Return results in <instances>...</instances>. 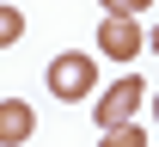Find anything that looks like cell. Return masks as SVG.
I'll return each instance as SVG.
<instances>
[{"instance_id":"6da1fadb","label":"cell","mask_w":159,"mask_h":147,"mask_svg":"<svg viewBox=\"0 0 159 147\" xmlns=\"http://www.w3.org/2000/svg\"><path fill=\"white\" fill-rule=\"evenodd\" d=\"M92 80H98V67H92V55H55L49 62V92H55L61 104H74V98H86L92 92Z\"/></svg>"},{"instance_id":"7a4b0ae2","label":"cell","mask_w":159,"mask_h":147,"mask_svg":"<svg viewBox=\"0 0 159 147\" xmlns=\"http://www.w3.org/2000/svg\"><path fill=\"white\" fill-rule=\"evenodd\" d=\"M141 25L135 19H116V12H104V25H98V55H110V62H135L141 55Z\"/></svg>"},{"instance_id":"3957f363","label":"cell","mask_w":159,"mask_h":147,"mask_svg":"<svg viewBox=\"0 0 159 147\" xmlns=\"http://www.w3.org/2000/svg\"><path fill=\"white\" fill-rule=\"evenodd\" d=\"M141 98H147V86H141L135 74H122V80H116V86H110V92L98 98V129H116V123H129Z\"/></svg>"},{"instance_id":"277c9868","label":"cell","mask_w":159,"mask_h":147,"mask_svg":"<svg viewBox=\"0 0 159 147\" xmlns=\"http://www.w3.org/2000/svg\"><path fill=\"white\" fill-rule=\"evenodd\" d=\"M37 135V110L25 98H0V147H25Z\"/></svg>"},{"instance_id":"5b68a950","label":"cell","mask_w":159,"mask_h":147,"mask_svg":"<svg viewBox=\"0 0 159 147\" xmlns=\"http://www.w3.org/2000/svg\"><path fill=\"white\" fill-rule=\"evenodd\" d=\"M19 37H25V12L19 6H0V49H12Z\"/></svg>"},{"instance_id":"8992f818","label":"cell","mask_w":159,"mask_h":147,"mask_svg":"<svg viewBox=\"0 0 159 147\" xmlns=\"http://www.w3.org/2000/svg\"><path fill=\"white\" fill-rule=\"evenodd\" d=\"M104 147H147V135L135 123H116V129H104Z\"/></svg>"},{"instance_id":"52a82bcc","label":"cell","mask_w":159,"mask_h":147,"mask_svg":"<svg viewBox=\"0 0 159 147\" xmlns=\"http://www.w3.org/2000/svg\"><path fill=\"white\" fill-rule=\"evenodd\" d=\"M153 0H104V12H116V19H135V12H147Z\"/></svg>"},{"instance_id":"ba28073f","label":"cell","mask_w":159,"mask_h":147,"mask_svg":"<svg viewBox=\"0 0 159 147\" xmlns=\"http://www.w3.org/2000/svg\"><path fill=\"white\" fill-rule=\"evenodd\" d=\"M147 49H153V55H159V31H153V37H147Z\"/></svg>"},{"instance_id":"9c48e42d","label":"cell","mask_w":159,"mask_h":147,"mask_svg":"<svg viewBox=\"0 0 159 147\" xmlns=\"http://www.w3.org/2000/svg\"><path fill=\"white\" fill-rule=\"evenodd\" d=\"M153 117H159V98H153Z\"/></svg>"}]
</instances>
